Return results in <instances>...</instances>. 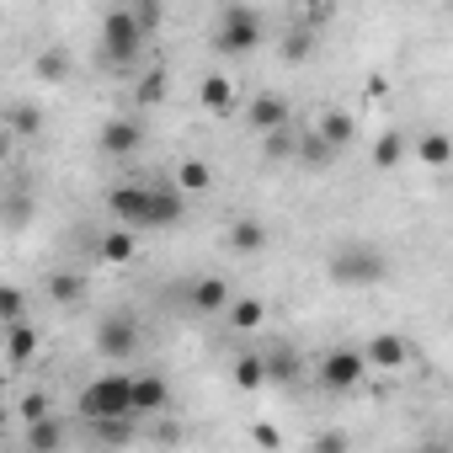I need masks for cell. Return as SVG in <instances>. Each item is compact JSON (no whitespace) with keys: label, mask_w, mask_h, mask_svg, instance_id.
Wrapping results in <instances>:
<instances>
[{"label":"cell","mask_w":453,"mask_h":453,"mask_svg":"<svg viewBox=\"0 0 453 453\" xmlns=\"http://www.w3.org/2000/svg\"><path fill=\"white\" fill-rule=\"evenodd\" d=\"M326 273H331L336 288H373V283L389 278V251L373 246V241H347V246L331 251Z\"/></svg>","instance_id":"cell-1"},{"label":"cell","mask_w":453,"mask_h":453,"mask_svg":"<svg viewBox=\"0 0 453 453\" xmlns=\"http://www.w3.org/2000/svg\"><path fill=\"white\" fill-rule=\"evenodd\" d=\"M262 368H267V384H283V389H294V384L304 379V363H299L294 347H273V352L262 357Z\"/></svg>","instance_id":"cell-17"},{"label":"cell","mask_w":453,"mask_h":453,"mask_svg":"<svg viewBox=\"0 0 453 453\" xmlns=\"http://www.w3.org/2000/svg\"><path fill=\"white\" fill-rule=\"evenodd\" d=\"M246 128H251L257 139H267V134H278V128H294V107H288V96H278V91H257V96L246 102Z\"/></svg>","instance_id":"cell-8"},{"label":"cell","mask_w":453,"mask_h":453,"mask_svg":"<svg viewBox=\"0 0 453 453\" xmlns=\"http://www.w3.org/2000/svg\"><path fill=\"white\" fill-rule=\"evenodd\" d=\"M262 43V12H251V6H224L219 17H213V49L219 54H251Z\"/></svg>","instance_id":"cell-3"},{"label":"cell","mask_w":453,"mask_h":453,"mask_svg":"<svg viewBox=\"0 0 453 453\" xmlns=\"http://www.w3.org/2000/svg\"><path fill=\"white\" fill-rule=\"evenodd\" d=\"M6 155H12V134L0 128V165H6Z\"/></svg>","instance_id":"cell-39"},{"label":"cell","mask_w":453,"mask_h":453,"mask_svg":"<svg viewBox=\"0 0 453 453\" xmlns=\"http://www.w3.org/2000/svg\"><path fill=\"white\" fill-rule=\"evenodd\" d=\"M251 437H257V448H267V453H273V448H283L278 426H267V421H257V432H251Z\"/></svg>","instance_id":"cell-37"},{"label":"cell","mask_w":453,"mask_h":453,"mask_svg":"<svg viewBox=\"0 0 453 453\" xmlns=\"http://www.w3.org/2000/svg\"><path fill=\"white\" fill-rule=\"evenodd\" d=\"M33 352H38V331H33V320L6 326V357H12V363H27Z\"/></svg>","instance_id":"cell-26"},{"label":"cell","mask_w":453,"mask_h":453,"mask_svg":"<svg viewBox=\"0 0 453 453\" xmlns=\"http://www.w3.org/2000/svg\"><path fill=\"white\" fill-rule=\"evenodd\" d=\"M400 160H405V134H400V128H389V134L373 144V165H379V171H395Z\"/></svg>","instance_id":"cell-33"},{"label":"cell","mask_w":453,"mask_h":453,"mask_svg":"<svg viewBox=\"0 0 453 453\" xmlns=\"http://www.w3.org/2000/svg\"><path fill=\"white\" fill-rule=\"evenodd\" d=\"M165 91H171V75L155 65V70H144V75H139V86H134V102H139V107H160V102H165Z\"/></svg>","instance_id":"cell-25"},{"label":"cell","mask_w":453,"mask_h":453,"mask_svg":"<svg viewBox=\"0 0 453 453\" xmlns=\"http://www.w3.org/2000/svg\"><path fill=\"white\" fill-rule=\"evenodd\" d=\"M357 352H363L368 368H384V373H395V368L411 363V342H405L400 331H379V336H368V347H357Z\"/></svg>","instance_id":"cell-9"},{"label":"cell","mask_w":453,"mask_h":453,"mask_svg":"<svg viewBox=\"0 0 453 453\" xmlns=\"http://www.w3.org/2000/svg\"><path fill=\"white\" fill-rule=\"evenodd\" d=\"M96 352H102L107 363H123L128 352H139V320H134L128 310L102 315V320H96Z\"/></svg>","instance_id":"cell-7"},{"label":"cell","mask_w":453,"mask_h":453,"mask_svg":"<svg viewBox=\"0 0 453 453\" xmlns=\"http://www.w3.org/2000/svg\"><path fill=\"white\" fill-rule=\"evenodd\" d=\"M17 320H27V288L0 283V326H17Z\"/></svg>","instance_id":"cell-31"},{"label":"cell","mask_w":453,"mask_h":453,"mask_svg":"<svg viewBox=\"0 0 453 453\" xmlns=\"http://www.w3.org/2000/svg\"><path fill=\"white\" fill-rule=\"evenodd\" d=\"M43 416H49V400H43V395H27V400H22V426H33V421H43Z\"/></svg>","instance_id":"cell-36"},{"label":"cell","mask_w":453,"mask_h":453,"mask_svg":"<svg viewBox=\"0 0 453 453\" xmlns=\"http://www.w3.org/2000/svg\"><path fill=\"white\" fill-rule=\"evenodd\" d=\"M96 144H102L112 160H123V155H134V150L144 144V128H139V118H107L102 134H96Z\"/></svg>","instance_id":"cell-10"},{"label":"cell","mask_w":453,"mask_h":453,"mask_svg":"<svg viewBox=\"0 0 453 453\" xmlns=\"http://www.w3.org/2000/svg\"><path fill=\"white\" fill-rule=\"evenodd\" d=\"M208 181H213V171H208V160H181V165H176V181H171V187H176V192L187 197V192H203Z\"/></svg>","instance_id":"cell-29"},{"label":"cell","mask_w":453,"mask_h":453,"mask_svg":"<svg viewBox=\"0 0 453 453\" xmlns=\"http://www.w3.org/2000/svg\"><path fill=\"white\" fill-rule=\"evenodd\" d=\"M278 54H283L288 65H304V59L315 54V33H310V27H294V33H283V43H278Z\"/></svg>","instance_id":"cell-32"},{"label":"cell","mask_w":453,"mask_h":453,"mask_svg":"<svg viewBox=\"0 0 453 453\" xmlns=\"http://www.w3.org/2000/svg\"><path fill=\"white\" fill-rule=\"evenodd\" d=\"M171 400V384L160 373H134V416H160Z\"/></svg>","instance_id":"cell-14"},{"label":"cell","mask_w":453,"mask_h":453,"mask_svg":"<svg viewBox=\"0 0 453 453\" xmlns=\"http://www.w3.org/2000/svg\"><path fill=\"white\" fill-rule=\"evenodd\" d=\"M107 213H112L118 230H150V181L107 187Z\"/></svg>","instance_id":"cell-5"},{"label":"cell","mask_w":453,"mask_h":453,"mask_svg":"<svg viewBox=\"0 0 453 453\" xmlns=\"http://www.w3.org/2000/svg\"><path fill=\"white\" fill-rule=\"evenodd\" d=\"M128 17H134V27L144 33V43L160 33V22H165V6H160V0H139V6H128Z\"/></svg>","instance_id":"cell-34"},{"label":"cell","mask_w":453,"mask_h":453,"mask_svg":"<svg viewBox=\"0 0 453 453\" xmlns=\"http://www.w3.org/2000/svg\"><path fill=\"white\" fill-rule=\"evenodd\" d=\"M0 128H6V134H43V107L38 102H12L6 112H0Z\"/></svg>","instance_id":"cell-18"},{"label":"cell","mask_w":453,"mask_h":453,"mask_svg":"<svg viewBox=\"0 0 453 453\" xmlns=\"http://www.w3.org/2000/svg\"><path fill=\"white\" fill-rule=\"evenodd\" d=\"M96 251H102V262L123 267V262H134V251H139V246H134V230H118V224H112V230L102 235V246H96Z\"/></svg>","instance_id":"cell-24"},{"label":"cell","mask_w":453,"mask_h":453,"mask_svg":"<svg viewBox=\"0 0 453 453\" xmlns=\"http://www.w3.org/2000/svg\"><path fill=\"white\" fill-rule=\"evenodd\" d=\"M294 160H299L304 171H326V165H331V150L304 128V134H299V144H294Z\"/></svg>","instance_id":"cell-28"},{"label":"cell","mask_w":453,"mask_h":453,"mask_svg":"<svg viewBox=\"0 0 453 453\" xmlns=\"http://www.w3.org/2000/svg\"><path fill=\"white\" fill-rule=\"evenodd\" d=\"M310 134L336 155V150H347V144L357 139V118H352V112H342V107H331V112H320V123H315Z\"/></svg>","instance_id":"cell-12"},{"label":"cell","mask_w":453,"mask_h":453,"mask_svg":"<svg viewBox=\"0 0 453 453\" xmlns=\"http://www.w3.org/2000/svg\"><path fill=\"white\" fill-rule=\"evenodd\" d=\"M315 453H347V437L342 432H320L315 437Z\"/></svg>","instance_id":"cell-38"},{"label":"cell","mask_w":453,"mask_h":453,"mask_svg":"<svg viewBox=\"0 0 453 453\" xmlns=\"http://www.w3.org/2000/svg\"><path fill=\"white\" fill-rule=\"evenodd\" d=\"M230 251H241V257H262L267 251V224L257 213H241L230 224Z\"/></svg>","instance_id":"cell-16"},{"label":"cell","mask_w":453,"mask_h":453,"mask_svg":"<svg viewBox=\"0 0 453 453\" xmlns=\"http://www.w3.org/2000/svg\"><path fill=\"white\" fill-rule=\"evenodd\" d=\"M426 453H448V448H426Z\"/></svg>","instance_id":"cell-41"},{"label":"cell","mask_w":453,"mask_h":453,"mask_svg":"<svg viewBox=\"0 0 453 453\" xmlns=\"http://www.w3.org/2000/svg\"><path fill=\"white\" fill-rule=\"evenodd\" d=\"M230 379H235L241 389H267V368H262V352H246V357H235Z\"/></svg>","instance_id":"cell-30"},{"label":"cell","mask_w":453,"mask_h":453,"mask_svg":"<svg viewBox=\"0 0 453 453\" xmlns=\"http://www.w3.org/2000/svg\"><path fill=\"white\" fill-rule=\"evenodd\" d=\"M416 160H421L426 171H442V165L453 160V139H448L442 128H426V134L416 139Z\"/></svg>","instance_id":"cell-19"},{"label":"cell","mask_w":453,"mask_h":453,"mask_svg":"<svg viewBox=\"0 0 453 453\" xmlns=\"http://www.w3.org/2000/svg\"><path fill=\"white\" fill-rule=\"evenodd\" d=\"M134 416V373H96L81 389V421H128Z\"/></svg>","instance_id":"cell-2"},{"label":"cell","mask_w":453,"mask_h":453,"mask_svg":"<svg viewBox=\"0 0 453 453\" xmlns=\"http://www.w3.org/2000/svg\"><path fill=\"white\" fill-rule=\"evenodd\" d=\"M187 213V197L171 187V181H150V230H171Z\"/></svg>","instance_id":"cell-11"},{"label":"cell","mask_w":453,"mask_h":453,"mask_svg":"<svg viewBox=\"0 0 453 453\" xmlns=\"http://www.w3.org/2000/svg\"><path fill=\"white\" fill-rule=\"evenodd\" d=\"M320 389H331V395H347V389H357L363 379H368V363H363V352L357 347H331L326 357H320Z\"/></svg>","instance_id":"cell-6"},{"label":"cell","mask_w":453,"mask_h":453,"mask_svg":"<svg viewBox=\"0 0 453 453\" xmlns=\"http://www.w3.org/2000/svg\"><path fill=\"white\" fill-rule=\"evenodd\" d=\"M22 437H27V453H59V448L70 442V421H59V416L49 411L43 421L22 426Z\"/></svg>","instance_id":"cell-13"},{"label":"cell","mask_w":453,"mask_h":453,"mask_svg":"<svg viewBox=\"0 0 453 453\" xmlns=\"http://www.w3.org/2000/svg\"><path fill=\"white\" fill-rule=\"evenodd\" d=\"M230 299H235V288L224 283V278H213V273L192 283V310L197 315H224V310H230Z\"/></svg>","instance_id":"cell-15"},{"label":"cell","mask_w":453,"mask_h":453,"mask_svg":"<svg viewBox=\"0 0 453 453\" xmlns=\"http://www.w3.org/2000/svg\"><path fill=\"white\" fill-rule=\"evenodd\" d=\"M6 426H12V421H6V400H0V437H6Z\"/></svg>","instance_id":"cell-40"},{"label":"cell","mask_w":453,"mask_h":453,"mask_svg":"<svg viewBox=\"0 0 453 453\" xmlns=\"http://www.w3.org/2000/svg\"><path fill=\"white\" fill-rule=\"evenodd\" d=\"M139 54H144V33L134 27L128 6H123V12H107V17H102V59H107L112 70H128Z\"/></svg>","instance_id":"cell-4"},{"label":"cell","mask_w":453,"mask_h":453,"mask_svg":"<svg viewBox=\"0 0 453 453\" xmlns=\"http://www.w3.org/2000/svg\"><path fill=\"white\" fill-rule=\"evenodd\" d=\"M224 315H230V326H235V331H262L267 304H262V299H251V294H241V299H230V310H224Z\"/></svg>","instance_id":"cell-23"},{"label":"cell","mask_w":453,"mask_h":453,"mask_svg":"<svg viewBox=\"0 0 453 453\" xmlns=\"http://www.w3.org/2000/svg\"><path fill=\"white\" fill-rule=\"evenodd\" d=\"M33 75H38V81H49V86H54V81H65V75H70V49H43V54L33 59Z\"/></svg>","instance_id":"cell-27"},{"label":"cell","mask_w":453,"mask_h":453,"mask_svg":"<svg viewBox=\"0 0 453 453\" xmlns=\"http://www.w3.org/2000/svg\"><path fill=\"white\" fill-rule=\"evenodd\" d=\"M294 144H299V128H278V134H267V139H262L267 160H294Z\"/></svg>","instance_id":"cell-35"},{"label":"cell","mask_w":453,"mask_h":453,"mask_svg":"<svg viewBox=\"0 0 453 453\" xmlns=\"http://www.w3.org/2000/svg\"><path fill=\"white\" fill-rule=\"evenodd\" d=\"M43 294H49L54 304H65V310H70V304H81V299H86V278H81V273H49Z\"/></svg>","instance_id":"cell-22"},{"label":"cell","mask_w":453,"mask_h":453,"mask_svg":"<svg viewBox=\"0 0 453 453\" xmlns=\"http://www.w3.org/2000/svg\"><path fill=\"white\" fill-rule=\"evenodd\" d=\"M134 432H139V426H134V416H128V421H91V442H96L102 453L128 448V442H134Z\"/></svg>","instance_id":"cell-20"},{"label":"cell","mask_w":453,"mask_h":453,"mask_svg":"<svg viewBox=\"0 0 453 453\" xmlns=\"http://www.w3.org/2000/svg\"><path fill=\"white\" fill-rule=\"evenodd\" d=\"M197 102H203L208 112H230V107H235V81H230V75H208V81L197 86Z\"/></svg>","instance_id":"cell-21"}]
</instances>
